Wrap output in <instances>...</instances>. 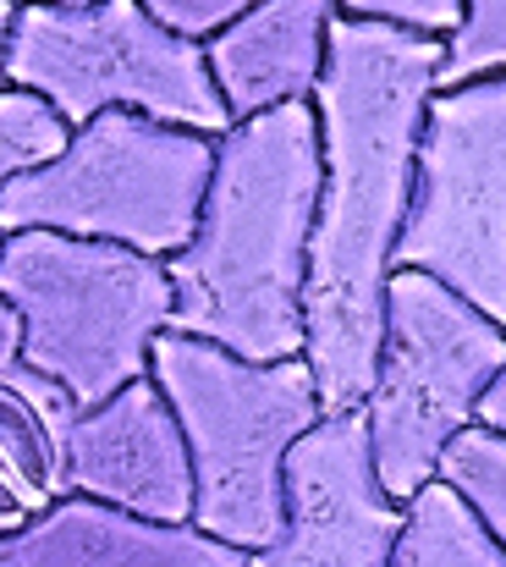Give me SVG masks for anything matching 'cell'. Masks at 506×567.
Returning a JSON list of instances; mask_svg holds the SVG:
<instances>
[{"mask_svg": "<svg viewBox=\"0 0 506 567\" xmlns=\"http://www.w3.org/2000/svg\"><path fill=\"white\" fill-rule=\"evenodd\" d=\"M446 39L374 17L331 22L314 94L326 133V193L309 254V370L326 419L363 413L385 353V292L419 188L424 111L441 94Z\"/></svg>", "mask_w": 506, "mask_h": 567, "instance_id": "cell-1", "label": "cell"}, {"mask_svg": "<svg viewBox=\"0 0 506 567\" xmlns=\"http://www.w3.org/2000/svg\"><path fill=\"white\" fill-rule=\"evenodd\" d=\"M326 193V133L314 105H281L220 138L198 237L166 259L171 331L254 364L309 353V254Z\"/></svg>", "mask_w": 506, "mask_h": 567, "instance_id": "cell-2", "label": "cell"}, {"mask_svg": "<svg viewBox=\"0 0 506 567\" xmlns=\"http://www.w3.org/2000/svg\"><path fill=\"white\" fill-rule=\"evenodd\" d=\"M155 385L182 419L198 468L193 524L237 551H270L287 535L292 496L287 463L309 430H320L326 402L309 359L254 364L231 348L166 331L155 342Z\"/></svg>", "mask_w": 506, "mask_h": 567, "instance_id": "cell-3", "label": "cell"}, {"mask_svg": "<svg viewBox=\"0 0 506 567\" xmlns=\"http://www.w3.org/2000/svg\"><path fill=\"white\" fill-rule=\"evenodd\" d=\"M0 298L22 320V359L61 380L83 408L149 375L171 331V265L122 243L17 231L0 254Z\"/></svg>", "mask_w": 506, "mask_h": 567, "instance_id": "cell-4", "label": "cell"}, {"mask_svg": "<svg viewBox=\"0 0 506 567\" xmlns=\"http://www.w3.org/2000/svg\"><path fill=\"white\" fill-rule=\"evenodd\" d=\"M6 89H33L89 127L105 111H138L171 127L226 138L237 122L198 39L171 33L144 0L94 6H17L0 0Z\"/></svg>", "mask_w": 506, "mask_h": 567, "instance_id": "cell-5", "label": "cell"}, {"mask_svg": "<svg viewBox=\"0 0 506 567\" xmlns=\"http://www.w3.org/2000/svg\"><path fill=\"white\" fill-rule=\"evenodd\" d=\"M220 138L171 127L138 111H105L78 127L72 150L33 177L0 183V226L122 243L149 259H176L204 220Z\"/></svg>", "mask_w": 506, "mask_h": 567, "instance_id": "cell-6", "label": "cell"}, {"mask_svg": "<svg viewBox=\"0 0 506 567\" xmlns=\"http://www.w3.org/2000/svg\"><path fill=\"white\" fill-rule=\"evenodd\" d=\"M506 370V326L424 270H396L385 292V353L363 408L374 474L391 502L441 480V457L479 424V402Z\"/></svg>", "mask_w": 506, "mask_h": 567, "instance_id": "cell-7", "label": "cell"}, {"mask_svg": "<svg viewBox=\"0 0 506 567\" xmlns=\"http://www.w3.org/2000/svg\"><path fill=\"white\" fill-rule=\"evenodd\" d=\"M396 270L446 281L506 326V72L430 100Z\"/></svg>", "mask_w": 506, "mask_h": 567, "instance_id": "cell-8", "label": "cell"}, {"mask_svg": "<svg viewBox=\"0 0 506 567\" xmlns=\"http://www.w3.org/2000/svg\"><path fill=\"white\" fill-rule=\"evenodd\" d=\"M287 535L259 551L254 567H391L407 507L391 502L374 474L363 413H331L298 441L287 463Z\"/></svg>", "mask_w": 506, "mask_h": 567, "instance_id": "cell-9", "label": "cell"}, {"mask_svg": "<svg viewBox=\"0 0 506 567\" xmlns=\"http://www.w3.org/2000/svg\"><path fill=\"white\" fill-rule=\"evenodd\" d=\"M72 491L155 524H193V446L155 375L133 380L100 408H83L72 430Z\"/></svg>", "mask_w": 506, "mask_h": 567, "instance_id": "cell-10", "label": "cell"}, {"mask_svg": "<svg viewBox=\"0 0 506 567\" xmlns=\"http://www.w3.org/2000/svg\"><path fill=\"white\" fill-rule=\"evenodd\" d=\"M83 402L22 359V320L0 303V535L39 524L72 491Z\"/></svg>", "mask_w": 506, "mask_h": 567, "instance_id": "cell-11", "label": "cell"}, {"mask_svg": "<svg viewBox=\"0 0 506 567\" xmlns=\"http://www.w3.org/2000/svg\"><path fill=\"white\" fill-rule=\"evenodd\" d=\"M337 17V0H265L220 28L204 50L231 122H254L281 105H314Z\"/></svg>", "mask_w": 506, "mask_h": 567, "instance_id": "cell-12", "label": "cell"}, {"mask_svg": "<svg viewBox=\"0 0 506 567\" xmlns=\"http://www.w3.org/2000/svg\"><path fill=\"white\" fill-rule=\"evenodd\" d=\"M0 567H254L198 524H155L94 496H66L39 524L0 540Z\"/></svg>", "mask_w": 506, "mask_h": 567, "instance_id": "cell-13", "label": "cell"}, {"mask_svg": "<svg viewBox=\"0 0 506 567\" xmlns=\"http://www.w3.org/2000/svg\"><path fill=\"white\" fill-rule=\"evenodd\" d=\"M391 567H506V546L446 480H435L407 502Z\"/></svg>", "mask_w": 506, "mask_h": 567, "instance_id": "cell-14", "label": "cell"}, {"mask_svg": "<svg viewBox=\"0 0 506 567\" xmlns=\"http://www.w3.org/2000/svg\"><path fill=\"white\" fill-rule=\"evenodd\" d=\"M78 127L66 122V111L33 89H6L0 94V172L11 177H33L50 172L66 150H72Z\"/></svg>", "mask_w": 506, "mask_h": 567, "instance_id": "cell-15", "label": "cell"}, {"mask_svg": "<svg viewBox=\"0 0 506 567\" xmlns=\"http://www.w3.org/2000/svg\"><path fill=\"white\" fill-rule=\"evenodd\" d=\"M441 480L485 518V529L506 546V435L474 424L441 457Z\"/></svg>", "mask_w": 506, "mask_h": 567, "instance_id": "cell-16", "label": "cell"}, {"mask_svg": "<svg viewBox=\"0 0 506 567\" xmlns=\"http://www.w3.org/2000/svg\"><path fill=\"white\" fill-rule=\"evenodd\" d=\"M463 6H468V17L446 39L441 89H463V83L506 72V0H463Z\"/></svg>", "mask_w": 506, "mask_h": 567, "instance_id": "cell-17", "label": "cell"}, {"mask_svg": "<svg viewBox=\"0 0 506 567\" xmlns=\"http://www.w3.org/2000/svg\"><path fill=\"white\" fill-rule=\"evenodd\" d=\"M347 17H374V22H396V28H413V33H457L468 6L463 0H337Z\"/></svg>", "mask_w": 506, "mask_h": 567, "instance_id": "cell-18", "label": "cell"}, {"mask_svg": "<svg viewBox=\"0 0 506 567\" xmlns=\"http://www.w3.org/2000/svg\"><path fill=\"white\" fill-rule=\"evenodd\" d=\"M144 6L166 22L171 33L209 44L220 28H231L237 17H248V11H254V6H265V0H144Z\"/></svg>", "mask_w": 506, "mask_h": 567, "instance_id": "cell-19", "label": "cell"}, {"mask_svg": "<svg viewBox=\"0 0 506 567\" xmlns=\"http://www.w3.org/2000/svg\"><path fill=\"white\" fill-rule=\"evenodd\" d=\"M479 424L496 430V435H506V370L496 375V385L485 391V402H479Z\"/></svg>", "mask_w": 506, "mask_h": 567, "instance_id": "cell-20", "label": "cell"}, {"mask_svg": "<svg viewBox=\"0 0 506 567\" xmlns=\"http://www.w3.org/2000/svg\"><path fill=\"white\" fill-rule=\"evenodd\" d=\"M17 6H94V0H17Z\"/></svg>", "mask_w": 506, "mask_h": 567, "instance_id": "cell-21", "label": "cell"}]
</instances>
